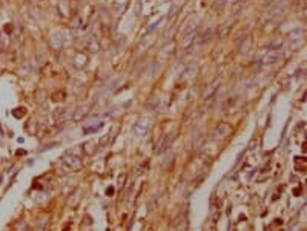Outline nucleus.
<instances>
[{
  "label": "nucleus",
  "mask_w": 307,
  "mask_h": 231,
  "mask_svg": "<svg viewBox=\"0 0 307 231\" xmlns=\"http://www.w3.org/2000/svg\"><path fill=\"white\" fill-rule=\"evenodd\" d=\"M229 2H234V1H236V0H228Z\"/></svg>",
  "instance_id": "obj_3"
},
{
  "label": "nucleus",
  "mask_w": 307,
  "mask_h": 231,
  "mask_svg": "<svg viewBox=\"0 0 307 231\" xmlns=\"http://www.w3.org/2000/svg\"><path fill=\"white\" fill-rule=\"evenodd\" d=\"M142 11V3L140 1H137L135 4V13L137 14H140Z\"/></svg>",
  "instance_id": "obj_2"
},
{
  "label": "nucleus",
  "mask_w": 307,
  "mask_h": 231,
  "mask_svg": "<svg viewBox=\"0 0 307 231\" xmlns=\"http://www.w3.org/2000/svg\"><path fill=\"white\" fill-rule=\"evenodd\" d=\"M277 59V57L274 54L272 55H268L267 56V57H264V59H263V63H274V61H275Z\"/></svg>",
  "instance_id": "obj_1"
}]
</instances>
